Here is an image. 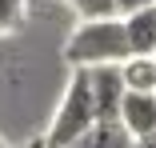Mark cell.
Returning <instances> with one entry per match:
<instances>
[{"instance_id":"9","label":"cell","mask_w":156,"mask_h":148,"mask_svg":"<svg viewBox=\"0 0 156 148\" xmlns=\"http://www.w3.org/2000/svg\"><path fill=\"white\" fill-rule=\"evenodd\" d=\"M24 8H28V0H0V36L16 32L24 24Z\"/></svg>"},{"instance_id":"6","label":"cell","mask_w":156,"mask_h":148,"mask_svg":"<svg viewBox=\"0 0 156 148\" xmlns=\"http://www.w3.org/2000/svg\"><path fill=\"white\" fill-rule=\"evenodd\" d=\"M72 148H132V136L124 132L120 120H96Z\"/></svg>"},{"instance_id":"13","label":"cell","mask_w":156,"mask_h":148,"mask_svg":"<svg viewBox=\"0 0 156 148\" xmlns=\"http://www.w3.org/2000/svg\"><path fill=\"white\" fill-rule=\"evenodd\" d=\"M152 60H156V56H152Z\"/></svg>"},{"instance_id":"14","label":"cell","mask_w":156,"mask_h":148,"mask_svg":"<svg viewBox=\"0 0 156 148\" xmlns=\"http://www.w3.org/2000/svg\"><path fill=\"white\" fill-rule=\"evenodd\" d=\"M44 148H48V144H44Z\"/></svg>"},{"instance_id":"1","label":"cell","mask_w":156,"mask_h":148,"mask_svg":"<svg viewBox=\"0 0 156 148\" xmlns=\"http://www.w3.org/2000/svg\"><path fill=\"white\" fill-rule=\"evenodd\" d=\"M132 60L128 48V32L124 20L108 16V20H80L68 40H64V64L68 68H104V64H124Z\"/></svg>"},{"instance_id":"2","label":"cell","mask_w":156,"mask_h":148,"mask_svg":"<svg viewBox=\"0 0 156 148\" xmlns=\"http://www.w3.org/2000/svg\"><path fill=\"white\" fill-rule=\"evenodd\" d=\"M92 124H96V108H92V92H88V72L72 68L68 88H64V96H60V104L52 112V124H48L44 144L48 148H72Z\"/></svg>"},{"instance_id":"10","label":"cell","mask_w":156,"mask_h":148,"mask_svg":"<svg viewBox=\"0 0 156 148\" xmlns=\"http://www.w3.org/2000/svg\"><path fill=\"white\" fill-rule=\"evenodd\" d=\"M148 4H156V0H116V12L128 16V12H140V8H148Z\"/></svg>"},{"instance_id":"4","label":"cell","mask_w":156,"mask_h":148,"mask_svg":"<svg viewBox=\"0 0 156 148\" xmlns=\"http://www.w3.org/2000/svg\"><path fill=\"white\" fill-rule=\"evenodd\" d=\"M116 120L124 124V132H128L132 140L152 136V132H156V96H148V92H128L124 104H120V116H116Z\"/></svg>"},{"instance_id":"8","label":"cell","mask_w":156,"mask_h":148,"mask_svg":"<svg viewBox=\"0 0 156 148\" xmlns=\"http://www.w3.org/2000/svg\"><path fill=\"white\" fill-rule=\"evenodd\" d=\"M64 4H68L80 20H108V16H120V12H116V0H64Z\"/></svg>"},{"instance_id":"7","label":"cell","mask_w":156,"mask_h":148,"mask_svg":"<svg viewBox=\"0 0 156 148\" xmlns=\"http://www.w3.org/2000/svg\"><path fill=\"white\" fill-rule=\"evenodd\" d=\"M120 76H124V88H128V92H148V96H156V60L132 56V60L120 64Z\"/></svg>"},{"instance_id":"12","label":"cell","mask_w":156,"mask_h":148,"mask_svg":"<svg viewBox=\"0 0 156 148\" xmlns=\"http://www.w3.org/2000/svg\"><path fill=\"white\" fill-rule=\"evenodd\" d=\"M0 148H8V144H4V140H0Z\"/></svg>"},{"instance_id":"5","label":"cell","mask_w":156,"mask_h":148,"mask_svg":"<svg viewBox=\"0 0 156 148\" xmlns=\"http://www.w3.org/2000/svg\"><path fill=\"white\" fill-rule=\"evenodd\" d=\"M120 20H124V32H128L132 56L152 60V56H156V4L140 8V12H128V16H120Z\"/></svg>"},{"instance_id":"11","label":"cell","mask_w":156,"mask_h":148,"mask_svg":"<svg viewBox=\"0 0 156 148\" xmlns=\"http://www.w3.org/2000/svg\"><path fill=\"white\" fill-rule=\"evenodd\" d=\"M24 148H44V136H32V140H28Z\"/></svg>"},{"instance_id":"3","label":"cell","mask_w":156,"mask_h":148,"mask_svg":"<svg viewBox=\"0 0 156 148\" xmlns=\"http://www.w3.org/2000/svg\"><path fill=\"white\" fill-rule=\"evenodd\" d=\"M88 92H92V108H96V120H116L120 104L128 96L120 76V64H104V68H88Z\"/></svg>"}]
</instances>
